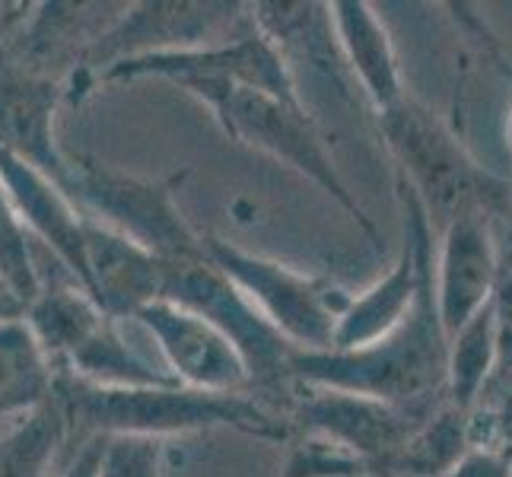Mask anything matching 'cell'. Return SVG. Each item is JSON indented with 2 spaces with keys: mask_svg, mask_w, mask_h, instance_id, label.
<instances>
[{
  "mask_svg": "<svg viewBox=\"0 0 512 477\" xmlns=\"http://www.w3.org/2000/svg\"><path fill=\"white\" fill-rule=\"evenodd\" d=\"M55 401L67 420V439L140 436L163 439L207 430H233L264 443H290V420L255 392L217 395L179 382L163 385H93L55 373Z\"/></svg>",
  "mask_w": 512,
  "mask_h": 477,
  "instance_id": "obj_1",
  "label": "cell"
},
{
  "mask_svg": "<svg viewBox=\"0 0 512 477\" xmlns=\"http://www.w3.org/2000/svg\"><path fill=\"white\" fill-rule=\"evenodd\" d=\"M449 338L436 312L433 268L423 274L404 322L357 350H293V385L369 395L408 411H436L446 401Z\"/></svg>",
  "mask_w": 512,
  "mask_h": 477,
  "instance_id": "obj_2",
  "label": "cell"
},
{
  "mask_svg": "<svg viewBox=\"0 0 512 477\" xmlns=\"http://www.w3.org/2000/svg\"><path fill=\"white\" fill-rule=\"evenodd\" d=\"M379 131L401 169V185L411 188L433 229H443L458 214H484L490 220L506 214L509 182L474 163L427 105L404 96L379 115Z\"/></svg>",
  "mask_w": 512,
  "mask_h": 477,
  "instance_id": "obj_3",
  "label": "cell"
},
{
  "mask_svg": "<svg viewBox=\"0 0 512 477\" xmlns=\"http://www.w3.org/2000/svg\"><path fill=\"white\" fill-rule=\"evenodd\" d=\"M188 169L169 179H144V175L121 172L90 153L67 150V175L61 191L80 207V214L102 223L112 233L131 239L144 252L166 264L207 258L204 236L194 229L175 188L185 182Z\"/></svg>",
  "mask_w": 512,
  "mask_h": 477,
  "instance_id": "obj_4",
  "label": "cell"
},
{
  "mask_svg": "<svg viewBox=\"0 0 512 477\" xmlns=\"http://www.w3.org/2000/svg\"><path fill=\"white\" fill-rule=\"evenodd\" d=\"M252 26L249 4H229V0H144V4H125L118 20L90 45L80 64V74L67 83V99L80 86H90L109 67L121 61L147 58V55H172V51L210 48L242 35Z\"/></svg>",
  "mask_w": 512,
  "mask_h": 477,
  "instance_id": "obj_5",
  "label": "cell"
},
{
  "mask_svg": "<svg viewBox=\"0 0 512 477\" xmlns=\"http://www.w3.org/2000/svg\"><path fill=\"white\" fill-rule=\"evenodd\" d=\"M204 252L290 347L331 350L338 318L350 303L347 290L217 236H204Z\"/></svg>",
  "mask_w": 512,
  "mask_h": 477,
  "instance_id": "obj_6",
  "label": "cell"
},
{
  "mask_svg": "<svg viewBox=\"0 0 512 477\" xmlns=\"http://www.w3.org/2000/svg\"><path fill=\"white\" fill-rule=\"evenodd\" d=\"M169 80L179 90L201 99L214 115L223 99L236 86H252L284 102H303L296 90V77L280 58V51L268 42L255 20L242 35L210 48L172 51V55H147L134 61H121L99 77V83H131V80Z\"/></svg>",
  "mask_w": 512,
  "mask_h": 477,
  "instance_id": "obj_7",
  "label": "cell"
},
{
  "mask_svg": "<svg viewBox=\"0 0 512 477\" xmlns=\"http://www.w3.org/2000/svg\"><path fill=\"white\" fill-rule=\"evenodd\" d=\"M214 118L226 131V137H233L252 150L268 153L280 159L284 166L296 169L299 175H306L334 204L344 207V214L373 239V245H382L373 220L366 217L357 194L341 179V172L325 147V137L303 102H284L277 96L252 90V86H236L214 112Z\"/></svg>",
  "mask_w": 512,
  "mask_h": 477,
  "instance_id": "obj_8",
  "label": "cell"
},
{
  "mask_svg": "<svg viewBox=\"0 0 512 477\" xmlns=\"http://www.w3.org/2000/svg\"><path fill=\"white\" fill-rule=\"evenodd\" d=\"M160 299L201 315L214 328H220L249 366L252 392L261 398L280 395L287 411V401L293 395L290 357L296 347H290L264 322V315L233 287V280L223 271H217L207 258L166 264Z\"/></svg>",
  "mask_w": 512,
  "mask_h": 477,
  "instance_id": "obj_9",
  "label": "cell"
},
{
  "mask_svg": "<svg viewBox=\"0 0 512 477\" xmlns=\"http://www.w3.org/2000/svg\"><path fill=\"white\" fill-rule=\"evenodd\" d=\"M430 414L433 411H408L369 395L312 385H293V395L287 401V420L293 433L319 436L325 443L363 458L376 477H388L392 458Z\"/></svg>",
  "mask_w": 512,
  "mask_h": 477,
  "instance_id": "obj_10",
  "label": "cell"
},
{
  "mask_svg": "<svg viewBox=\"0 0 512 477\" xmlns=\"http://www.w3.org/2000/svg\"><path fill=\"white\" fill-rule=\"evenodd\" d=\"M398 198L404 207L401 255L379 284L360 296H350L344 315L338 318L331 350H357L392 334L411 312L423 274L433 268V226L408 185L398 182Z\"/></svg>",
  "mask_w": 512,
  "mask_h": 477,
  "instance_id": "obj_11",
  "label": "cell"
},
{
  "mask_svg": "<svg viewBox=\"0 0 512 477\" xmlns=\"http://www.w3.org/2000/svg\"><path fill=\"white\" fill-rule=\"evenodd\" d=\"M134 322L147 328L156 350L166 360V373L179 385L217 395L252 392L249 366H245L242 353L207 318L166 303V299H156L137 312Z\"/></svg>",
  "mask_w": 512,
  "mask_h": 477,
  "instance_id": "obj_12",
  "label": "cell"
},
{
  "mask_svg": "<svg viewBox=\"0 0 512 477\" xmlns=\"http://www.w3.org/2000/svg\"><path fill=\"white\" fill-rule=\"evenodd\" d=\"M500 271L497 220L484 214H458L443 226V242L433 255V293L446 338L490 303Z\"/></svg>",
  "mask_w": 512,
  "mask_h": 477,
  "instance_id": "obj_13",
  "label": "cell"
},
{
  "mask_svg": "<svg viewBox=\"0 0 512 477\" xmlns=\"http://www.w3.org/2000/svg\"><path fill=\"white\" fill-rule=\"evenodd\" d=\"M61 99L64 83L0 61V153L42 172L58 188L67 175V150L55 137Z\"/></svg>",
  "mask_w": 512,
  "mask_h": 477,
  "instance_id": "obj_14",
  "label": "cell"
},
{
  "mask_svg": "<svg viewBox=\"0 0 512 477\" xmlns=\"http://www.w3.org/2000/svg\"><path fill=\"white\" fill-rule=\"evenodd\" d=\"M0 182L16 220L55 255L67 280L86 287V214L42 172L0 153ZM86 293V290H83Z\"/></svg>",
  "mask_w": 512,
  "mask_h": 477,
  "instance_id": "obj_15",
  "label": "cell"
},
{
  "mask_svg": "<svg viewBox=\"0 0 512 477\" xmlns=\"http://www.w3.org/2000/svg\"><path fill=\"white\" fill-rule=\"evenodd\" d=\"M166 261L86 217V296L121 322L163 296Z\"/></svg>",
  "mask_w": 512,
  "mask_h": 477,
  "instance_id": "obj_16",
  "label": "cell"
},
{
  "mask_svg": "<svg viewBox=\"0 0 512 477\" xmlns=\"http://www.w3.org/2000/svg\"><path fill=\"white\" fill-rule=\"evenodd\" d=\"M331 29L338 39L344 67L357 77L363 96L373 105V112L382 115L395 102L408 96L404 77L398 67V55L392 45L385 23L376 16V10L363 0H338L328 4Z\"/></svg>",
  "mask_w": 512,
  "mask_h": 477,
  "instance_id": "obj_17",
  "label": "cell"
},
{
  "mask_svg": "<svg viewBox=\"0 0 512 477\" xmlns=\"http://www.w3.org/2000/svg\"><path fill=\"white\" fill-rule=\"evenodd\" d=\"M55 398V366L23 322L0 325V420L26 417Z\"/></svg>",
  "mask_w": 512,
  "mask_h": 477,
  "instance_id": "obj_18",
  "label": "cell"
},
{
  "mask_svg": "<svg viewBox=\"0 0 512 477\" xmlns=\"http://www.w3.org/2000/svg\"><path fill=\"white\" fill-rule=\"evenodd\" d=\"M471 449V414L443 401L392 458L388 477H446Z\"/></svg>",
  "mask_w": 512,
  "mask_h": 477,
  "instance_id": "obj_19",
  "label": "cell"
},
{
  "mask_svg": "<svg viewBox=\"0 0 512 477\" xmlns=\"http://www.w3.org/2000/svg\"><path fill=\"white\" fill-rule=\"evenodd\" d=\"M493 312L490 303L458 328L449 338V369H446V401L458 411L474 414L493 376Z\"/></svg>",
  "mask_w": 512,
  "mask_h": 477,
  "instance_id": "obj_20",
  "label": "cell"
},
{
  "mask_svg": "<svg viewBox=\"0 0 512 477\" xmlns=\"http://www.w3.org/2000/svg\"><path fill=\"white\" fill-rule=\"evenodd\" d=\"M67 443V420L51 398L39 411L0 433V477H48L58 449Z\"/></svg>",
  "mask_w": 512,
  "mask_h": 477,
  "instance_id": "obj_21",
  "label": "cell"
},
{
  "mask_svg": "<svg viewBox=\"0 0 512 477\" xmlns=\"http://www.w3.org/2000/svg\"><path fill=\"white\" fill-rule=\"evenodd\" d=\"M490 312L497 360H493V376L484 388V398L474 411H497L512 392V264L500 271L497 290L490 296Z\"/></svg>",
  "mask_w": 512,
  "mask_h": 477,
  "instance_id": "obj_22",
  "label": "cell"
},
{
  "mask_svg": "<svg viewBox=\"0 0 512 477\" xmlns=\"http://www.w3.org/2000/svg\"><path fill=\"white\" fill-rule=\"evenodd\" d=\"M0 280H7L26 299V306L42 287V274L35 268V258L29 249V233L13 214L4 182H0Z\"/></svg>",
  "mask_w": 512,
  "mask_h": 477,
  "instance_id": "obj_23",
  "label": "cell"
},
{
  "mask_svg": "<svg viewBox=\"0 0 512 477\" xmlns=\"http://www.w3.org/2000/svg\"><path fill=\"white\" fill-rule=\"evenodd\" d=\"M293 446L280 477H376L363 458L350 455L319 436L293 433Z\"/></svg>",
  "mask_w": 512,
  "mask_h": 477,
  "instance_id": "obj_24",
  "label": "cell"
},
{
  "mask_svg": "<svg viewBox=\"0 0 512 477\" xmlns=\"http://www.w3.org/2000/svg\"><path fill=\"white\" fill-rule=\"evenodd\" d=\"M99 477H163V443L140 436L105 439Z\"/></svg>",
  "mask_w": 512,
  "mask_h": 477,
  "instance_id": "obj_25",
  "label": "cell"
},
{
  "mask_svg": "<svg viewBox=\"0 0 512 477\" xmlns=\"http://www.w3.org/2000/svg\"><path fill=\"white\" fill-rule=\"evenodd\" d=\"M446 477H509V455L500 446H474Z\"/></svg>",
  "mask_w": 512,
  "mask_h": 477,
  "instance_id": "obj_26",
  "label": "cell"
},
{
  "mask_svg": "<svg viewBox=\"0 0 512 477\" xmlns=\"http://www.w3.org/2000/svg\"><path fill=\"white\" fill-rule=\"evenodd\" d=\"M102 449H105V439H86L80 443L77 455L70 458V465L61 477H99V465H102Z\"/></svg>",
  "mask_w": 512,
  "mask_h": 477,
  "instance_id": "obj_27",
  "label": "cell"
},
{
  "mask_svg": "<svg viewBox=\"0 0 512 477\" xmlns=\"http://www.w3.org/2000/svg\"><path fill=\"white\" fill-rule=\"evenodd\" d=\"M20 318H26V299L16 293L7 280H0V325L20 322Z\"/></svg>",
  "mask_w": 512,
  "mask_h": 477,
  "instance_id": "obj_28",
  "label": "cell"
},
{
  "mask_svg": "<svg viewBox=\"0 0 512 477\" xmlns=\"http://www.w3.org/2000/svg\"><path fill=\"white\" fill-rule=\"evenodd\" d=\"M29 13H32V4H0V45L23 26Z\"/></svg>",
  "mask_w": 512,
  "mask_h": 477,
  "instance_id": "obj_29",
  "label": "cell"
},
{
  "mask_svg": "<svg viewBox=\"0 0 512 477\" xmlns=\"http://www.w3.org/2000/svg\"><path fill=\"white\" fill-rule=\"evenodd\" d=\"M506 144H509V150H512V112H509V121H506Z\"/></svg>",
  "mask_w": 512,
  "mask_h": 477,
  "instance_id": "obj_30",
  "label": "cell"
},
{
  "mask_svg": "<svg viewBox=\"0 0 512 477\" xmlns=\"http://www.w3.org/2000/svg\"><path fill=\"white\" fill-rule=\"evenodd\" d=\"M506 455H509V477H512V449H506Z\"/></svg>",
  "mask_w": 512,
  "mask_h": 477,
  "instance_id": "obj_31",
  "label": "cell"
},
{
  "mask_svg": "<svg viewBox=\"0 0 512 477\" xmlns=\"http://www.w3.org/2000/svg\"><path fill=\"white\" fill-rule=\"evenodd\" d=\"M509 443H512V430H509Z\"/></svg>",
  "mask_w": 512,
  "mask_h": 477,
  "instance_id": "obj_32",
  "label": "cell"
}]
</instances>
